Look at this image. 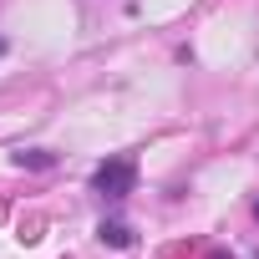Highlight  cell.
<instances>
[{"label":"cell","instance_id":"obj_1","mask_svg":"<svg viewBox=\"0 0 259 259\" xmlns=\"http://www.w3.org/2000/svg\"><path fill=\"white\" fill-rule=\"evenodd\" d=\"M138 188V163L133 158H107V163H97V173H92V193L97 198H107V203H122L127 193Z\"/></svg>","mask_w":259,"mask_h":259},{"label":"cell","instance_id":"obj_2","mask_svg":"<svg viewBox=\"0 0 259 259\" xmlns=\"http://www.w3.org/2000/svg\"><path fill=\"white\" fill-rule=\"evenodd\" d=\"M97 239H102L107 249H133V229H127L122 219H102V229H97Z\"/></svg>","mask_w":259,"mask_h":259},{"label":"cell","instance_id":"obj_3","mask_svg":"<svg viewBox=\"0 0 259 259\" xmlns=\"http://www.w3.org/2000/svg\"><path fill=\"white\" fill-rule=\"evenodd\" d=\"M56 163V153H46V148H21L16 153V168H51Z\"/></svg>","mask_w":259,"mask_h":259},{"label":"cell","instance_id":"obj_4","mask_svg":"<svg viewBox=\"0 0 259 259\" xmlns=\"http://www.w3.org/2000/svg\"><path fill=\"white\" fill-rule=\"evenodd\" d=\"M6 51H11V41H6V36H0V56H6Z\"/></svg>","mask_w":259,"mask_h":259},{"label":"cell","instance_id":"obj_5","mask_svg":"<svg viewBox=\"0 0 259 259\" xmlns=\"http://www.w3.org/2000/svg\"><path fill=\"white\" fill-rule=\"evenodd\" d=\"M254 219H259V203H254Z\"/></svg>","mask_w":259,"mask_h":259}]
</instances>
